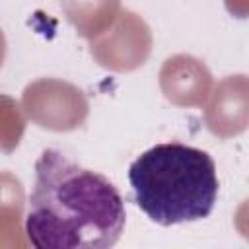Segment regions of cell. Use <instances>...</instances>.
<instances>
[{
  "label": "cell",
  "instance_id": "1",
  "mask_svg": "<svg viewBox=\"0 0 249 249\" xmlns=\"http://www.w3.org/2000/svg\"><path fill=\"white\" fill-rule=\"evenodd\" d=\"M124 224V200L105 175L60 150L41 152L25 214V235L35 249H109Z\"/></svg>",
  "mask_w": 249,
  "mask_h": 249
},
{
  "label": "cell",
  "instance_id": "2",
  "mask_svg": "<svg viewBox=\"0 0 249 249\" xmlns=\"http://www.w3.org/2000/svg\"><path fill=\"white\" fill-rule=\"evenodd\" d=\"M136 206L160 226L208 218L218 198L212 156L181 142L156 144L128 167Z\"/></svg>",
  "mask_w": 249,
  "mask_h": 249
}]
</instances>
